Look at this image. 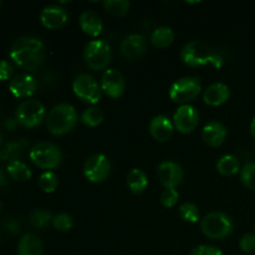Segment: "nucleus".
Listing matches in <instances>:
<instances>
[{
  "label": "nucleus",
  "instance_id": "20",
  "mask_svg": "<svg viewBox=\"0 0 255 255\" xmlns=\"http://www.w3.org/2000/svg\"><path fill=\"white\" fill-rule=\"evenodd\" d=\"M79 24L85 34L94 37L99 36L102 32V29H104V24H102V20L100 17V15L97 12L91 11V10L84 11L80 15Z\"/></svg>",
  "mask_w": 255,
  "mask_h": 255
},
{
  "label": "nucleus",
  "instance_id": "26",
  "mask_svg": "<svg viewBox=\"0 0 255 255\" xmlns=\"http://www.w3.org/2000/svg\"><path fill=\"white\" fill-rule=\"evenodd\" d=\"M6 172L12 179L17 182H26L31 178V169L21 161L10 162L6 167Z\"/></svg>",
  "mask_w": 255,
  "mask_h": 255
},
{
  "label": "nucleus",
  "instance_id": "32",
  "mask_svg": "<svg viewBox=\"0 0 255 255\" xmlns=\"http://www.w3.org/2000/svg\"><path fill=\"white\" fill-rule=\"evenodd\" d=\"M241 179L244 186L251 191L255 192V163L249 162L244 164L241 171Z\"/></svg>",
  "mask_w": 255,
  "mask_h": 255
},
{
  "label": "nucleus",
  "instance_id": "17",
  "mask_svg": "<svg viewBox=\"0 0 255 255\" xmlns=\"http://www.w3.org/2000/svg\"><path fill=\"white\" fill-rule=\"evenodd\" d=\"M149 133L157 139L158 142H166L168 141L173 133L174 125L172 124L171 120L164 115H158V116L153 117L149 122Z\"/></svg>",
  "mask_w": 255,
  "mask_h": 255
},
{
  "label": "nucleus",
  "instance_id": "10",
  "mask_svg": "<svg viewBox=\"0 0 255 255\" xmlns=\"http://www.w3.org/2000/svg\"><path fill=\"white\" fill-rule=\"evenodd\" d=\"M111 172V162L105 154H94L85 162L84 176L92 183L104 182Z\"/></svg>",
  "mask_w": 255,
  "mask_h": 255
},
{
  "label": "nucleus",
  "instance_id": "30",
  "mask_svg": "<svg viewBox=\"0 0 255 255\" xmlns=\"http://www.w3.org/2000/svg\"><path fill=\"white\" fill-rule=\"evenodd\" d=\"M59 186V178L52 171H46L40 176L39 187L45 193H52Z\"/></svg>",
  "mask_w": 255,
  "mask_h": 255
},
{
  "label": "nucleus",
  "instance_id": "7",
  "mask_svg": "<svg viewBox=\"0 0 255 255\" xmlns=\"http://www.w3.org/2000/svg\"><path fill=\"white\" fill-rule=\"evenodd\" d=\"M201 80L198 77H182L177 80L169 89V97L173 102L188 105L201 94Z\"/></svg>",
  "mask_w": 255,
  "mask_h": 255
},
{
  "label": "nucleus",
  "instance_id": "40",
  "mask_svg": "<svg viewBox=\"0 0 255 255\" xmlns=\"http://www.w3.org/2000/svg\"><path fill=\"white\" fill-rule=\"evenodd\" d=\"M7 186V176L6 172L2 168H0V187H6Z\"/></svg>",
  "mask_w": 255,
  "mask_h": 255
},
{
  "label": "nucleus",
  "instance_id": "18",
  "mask_svg": "<svg viewBox=\"0 0 255 255\" xmlns=\"http://www.w3.org/2000/svg\"><path fill=\"white\" fill-rule=\"evenodd\" d=\"M231 96V91L229 87L223 82H214V84L209 85L207 90L203 94L204 104L209 105V106H221Z\"/></svg>",
  "mask_w": 255,
  "mask_h": 255
},
{
  "label": "nucleus",
  "instance_id": "6",
  "mask_svg": "<svg viewBox=\"0 0 255 255\" xmlns=\"http://www.w3.org/2000/svg\"><path fill=\"white\" fill-rule=\"evenodd\" d=\"M84 59L90 69L101 71L111 62V47L105 40H92L85 46Z\"/></svg>",
  "mask_w": 255,
  "mask_h": 255
},
{
  "label": "nucleus",
  "instance_id": "37",
  "mask_svg": "<svg viewBox=\"0 0 255 255\" xmlns=\"http://www.w3.org/2000/svg\"><path fill=\"white\" fill-rule=\"evenodd\" d=\"M14 72V67L6 60H0V81H5L9 80L12 76Z\"/></svg>",
  "mask_w": 255,
  "mask_h": 255
},
{
  "label": "nucleus",
  "instance_id": "34",
  "mask_svg": "<svg viewBox=\"0 0 255 255\" xmlns=\"http://www.w3.org/2000/svg\"><path fill=\"white\" fill-rule=\"evenodd\" d=\"M179 198V193L176 188H167L161 194V203L166 208H173Z\"/></svg>",
  "mask_w": 255,
  "mask_h": 255
},
{
  "label": "nucleus",
  "instance_id": "15",
  "mask_svg": "<svg viewBox=\"0 0 255 255\" xmlns=\"http://www.w3.org/2000/svg\"><path fill=\"white\" fill-rule=\"evenodd\" d=\"M122 56L127 60H137L146 52L147 50V40L141 34H131L125 37L121 42Z\"/></svg>",
  "mask_w": 255,
  "mask_h": 255
},
{
  "label": "nucleus",
  "instance_id": "42",
  "mask_svg": "<svg viewBox=\"0 0 255 255\" xmlns=\"http://www.w3.org/2000/svg\"><path fill=\"white\" fill-rule=\"evenodd\" d=\"M1 141H2V137H1V133H0V144H1Z\"/></svg>",
  "mask_w": 255,
  "mask_h": 255
},
{
  "label": "nucleus",
  "instance_id": "19",
  "mask_svg": "<svg viewBox=\"0 0 255 255\" xmlns=\"http://www.w3.org/2000/svg\"><path fill=\"white\" fill-rule=\"evenodd\" d=\"M227 137V129L221 122L211 121L204 126L202 138L208 146L219 147L224 143Z\"/></svg>",
  "mask_w": 255,
  "mask_h": 255
},
{
  "label": "nucleus",
  "instance_id": "38",
  "mask_svg": "<svg viewBox=\"0 0 255 255\" xmlns=\"http://www.w3.org/2000/svg\"><path fill=\"white\" fill-rule=\"evenodd\" d=\"M2 227L5 228V231L9 232L10 234L15 236L20 232V222L15 218H6L2 223Z\"/></svg>",
  "mask_w": 255,
  "mask_h": 255
},
{
  "label": "nucleus",
  "instance_id": "4",
  "mask_svg": "<svg viewBox=\"0 0 255 255\" xmlns=\"http://www.w3.org/2000/svg\"><path fill=\"white\" fill-rule=\"evenodd\" d=\"M201 227L204 236L218 241L231 236L234 229V223L231 217L223 212H211L202 219Z\"/></svg>",
  "mask_w": 255,
  "mask_h": 255
},
{
  "label": "nucleus",
  "instance_id": "29",
  "mask_svg": "<svg viewBox=\"0 0 255 255\" xmlns=\"http://www.w3.org/2000/svg\"><path fill=\"white\" fill-rule=\"evenodd\" d=\"M104 112L99 107H89L81 115V121L89 127H96L104 121Z\"/></svg>",
  "mask_w": 255,
  "mask_h": 255
},
{
  "label": "nucleus",
  "instance_id": "9",
  "mask_svg": "<svg viewBox=\"0 0 255 255\" xmlns=\"http://www.w3.org/2000/svg\"><path fill=\"white\" fill-rule=\"evenodd\" d=\"M72 90L79 100L85 104L95 105L101 100V86L96 79L89 74H81L75 77L72 82Z\"/></svg>",
  "mask_w": 255,
  "mask_h": 255
},
{
  "label": "nucleus",
  "instance_id": "23",
  "mask_svg": "<svg viewBox=\"0 0 255 255\" xmlns=\"http://www.w3.org/2000/svg\"><path fill=\"white\" fill-rule=\"evenodd\" d=\"M127 186L131 189L132 193L141 194L146 191L148 186V178L147 174L142 169L133 168L127 174Z\"/></svg>",
  "mask_w": 255,
  "mask_h": 255
},
{
  "label": "nucleus",
  "instance_id": "35",
  "mask_svg": "<svg viewBox=\"0 0 255 255\" xmlns=\"http://www.w3.org/2000/svg\"><path fill=\"white\" fill-rule=\"evenodd\" d=\"M239 248L246 253H252L255 251V234L247 233L239 241Z\"/></svg>",
  "mask_w": 255,
  "mask_h": 255
},
{
  "label": "nucleus",
  "instance_id": "11",
  "mask_svg": "<svg viewBox=\"0 0 255 255\" xmlns=\"http://www.w3.org/2000/svg\"><path fill=\"white\" fill-rule=\"evenodd\" d=\"M199 124V114L191 105H182L173 116V125L181 133H191Z\"/></svg>",
  "mask_w": 255,
  "mask_h": 255
},
{
  "label": "nucleus",
  "instance_id": "2",
  "mask_svg": "<svg viewBox=\"0 0 255 255\" xmlns=\"http://www.w3.org/2000/svg\"><path fill=\"white\" fill-rule=\"evenodd\" d=\"M181 59L187 66L191 67L211 65L216 69H221L223 65V56L211 45L201 40H194L184 45L181 51Z\"/></svg>",
  "mask_w": 255,
  "mask_h": 255
},
{
  "label": "nucleus",
  "instance_id": "16",
  "mask_svg": "<svg viewBox=\"0 0 255 255\" xmlns=\"http://www.w3.org/2000/svg\"><path fill=\"white\" fill-rule=\"evenodd\" d=\"M67 19H69V15H67L66 10L57 5H49V6L44 7L40 14L41 24L50 30L62 27L67 22Z\"/></svg>",
  "mask_w": 255,
  "mask_h": 255
},
{
  "label": "nucleus",
  "instance_id": "22",
  "mask_svg": "<svg viewBox=\"0 0 255 255\" xmlns=\"http://www.w3.org/2000/svg\"><path fill=\"white\" fill-rule=\"evenodd\" d=\"M19 255H44V246L36 234L26 233L21 237L17 246Z\"/></svg>",
  "mask_w": 255,
  "mask_h": 255
},
{
  "label": "nucleus",
  "instance_id": "28",
  "mask_svg": "<svg viewBox=\"0 0 255 255\" xmlns=\"http://www.w3.org/2000/svg\"><path fill=\"white\" fill-rule=\"evenodd\" d=\"M52 219V214L46 209L36 208L30 213V223L37 229H45Z\"/></svg>",
  "mask_w": 255,
  "mask_h": 255
},
{
  "label": "nucleus",
  "instance_id": "43",
  "mask_svg": "<svg viewBox=\"0 0 255 255\" xmlns=\"http://www.w3.org/2000/svg\"><path fill=\"white\" fill-rule=\"evenodd\" d=\"M0 5H1V1H0Z\"/></svg>",
  "mask_w": 255,
  "mask_h": 255
},
{
  "label": "nucleus",
  "instance_id": "31",
  "mask_svg": "<svg viewBox=\"0 0 255 255\" xmlns=\"http://www.w3.org/2000/svg\"><path fill=\"white\" fill-rule=\"evenodd\" d=\"M179 217L188 223H197L199 221L198 207L191 202H186L179 207Z\"/></svg>",
  "mask_w": 255,
  "mask_h": 255
},
{
  "label": "nucleus",
  "instance_id": "12",
  "mask_svg": "<svg viewBox=\"0 0 255 255\" xmlns=\"http://www.w3.org/2000/svg\"><path fill=\"white\" fill-rule=\"evenodd\" d=\"M158 178L164 188H176L183 182L184 172L181 164L174 161L162 162L158 166Z\"/></svg>",
  "mask_w": 255,
  "mask_h": 255
},
{
  "label": "nucleus",
  "instance_id": "3",
  "mask_svg": "<svg viewBox=\"0 0 255 255\" xmlns=\"http://www.w3.org/2000/svg\"><path fill=\"white\" fill-rule=\"evenodd\" d=\"M77 124V112L69 104H60L50 110L46 117L47 129L54 136H64L75 128Z\"/></svg>",
  "mask_w": 255,
  "mask_h": 255
},
{
  "label": "nucleus",
  "instance_id": "13",
  "mask_svg": "<svg viewBox=\"0 0 255 255\" xmlns=\"http://www.w3.org/2000/svg\"><path fill=\"white\" fill-rule=\"evenodd\" d=\"M126 89V82L120 71L109 69L104 72L101 77V90L111 99H119L124 95Z\"/></svg>",
  "mask_w": 255,
  "mask_h": 255
},
{
  "label": "nucleus",
  "instance_id": "5",
  "mask_svg": "<svg viewBox=\"0 0 255 255\" xmlns=\"http://www.w3.org/2000/svg\"><path fill=\"white\" fill-rule=\"evenodd\" d=\"M30 159L42 169H55L61 164V149L51 142H39L30 151Z\"/></svg>",
  "mask_w": 255,
  "mask_h": 255
},
{
  "label": "nucleus",
  "instance_id": "21",
  "mask_svg": "<svg viewBox=\"0 0 255 255\" xmlns=\"http://www.w3.org/2000/svg\"><path fill=\"white\" fill-rule=\"evenodd\" d=\"M29 147V141L25 138L16 139V141L7 142L4 144L1 149H0V159L6 162H14L20 161V158L24 154L25 149Z\"/></svg>",
  "mask_w": 255,
  "mask_h": 255
},
{
  "label": "nucleus",
  "instance_id": "14",
  "mask_svg": "<svg viewBox=\"0 0 255 255\" xmlns=\"http://www.w3.org/2000/svg\"><path fill=\"white\" fill-rule=\"evenodd\" d=\"M9 90L17 99H26L36 92L37 80L29 74H19L11 79Z\"/></svg>",
  "mask_w": 255,
  "mask_h": 255
},
{
  "label": "nucleus",
  "instance_id": "36",
  "mask_svg": "<svg viewBox=\"0 0 255 255\" xmlns=\"http://www.w3.org/2000/svg\"><path fill=\"white\" fill-rule=\"evenodd\" d=\"M191 255H223L221 249L213 246H198L192 249Z\"/></svg>",
  "mask_w": 255,
  "mask_h": 255
},
{
  "label": "nucleus",
  "instance_id": "39",
  "mask_svg": "<svg viewBox=\"0 0 255 255\" xmlns=\"http://www.w3.org/2000/svg\"><path fill=\"white\" fill-rule=\"evenodd\" d=\"M17 125H19V122H17L16 119H7L6 121H5V127H6V129H9V131H14V129L16 128Z\"/></svg>",
  "mask_w": 255,
  "mask_h": 255
},
{
  "label": "nucleus",
  "instance_id": "27",
  "mask_svg": "<svg viewBox=\"0 0 255 255\" xmlns=\"http://www.w3.org/2000/svg\"><path fill=\"white\" fill-rule=\"evenodd\" d=\"M104 6L110 15L121 17L128 12L131 4L127 0H106V1H104Z\"/></svg>",
  "mask_w": 255,
  "mask_h": 255
},
{
  "label": "nucleus",
  "instance_id": "1",
  "mask_svg": "<svg viewBox=\"0 0 255 255\" xmlns=\"http://www.w3.org/2000/svg\"><path fill=\"white\" fill-rule=\"evenodd\" d=\"M10 59L20 67L35 71L45 61L44 44L34 36L19 37L10 49Z\"/></svg>",
  "mask_w": 255,
  "mask_h": 255
},
{
  "label": "nucleus",
  "instance_id": "8",
  "mask_svg": "<svg viewBox=\"0 0 255 255\" xmlns=\"http://www.w3.org/2000/svg\"><path fill=\"white\" fill-rule=\"evenodd\" d=\"M45 106L39 100H25L17 106L15 119L19 125L26 128H34L39 126L45 119Z\"/></svg>",
  "mask_w": 255,
  "mask_h": 255
},
{
  "label": "nucleus",
  "instance_id": "24",
  "mask_svg": "<svg viewBox=\"0 0 255 255\" xmlns=\"http://www.w3.org/2000/svg\"><path fill=\"white\" fill-rule=\"evenodd\" d=\"M174 40V32L171 27L161 26L157 27L151 35V42L157 49H164L171 46Z\"/></svg>",
  "mask_w": 255,
  "mask_h": 255
},
{
  "label": "nucleus",
  "instance_id": "33",
  "mask_svg": "<svg viewBox=\"0 0 255 255\" xmlns=\"http://www.w3.org/2000/svg\"><path fill=\"white\" fill-rule=\"evenodd\" d=\"M54 228L59 232H69L72 228V218L66 213H60L52 219Z\"/></svg>",
  "mask_w": 255,
  "mask_h": 255
},
{
  "label": "nucleus",
  "instance_id": "41",
  "mask_svg": "<svg viewBox=\"0 0 255 255\" xmlns=\"http://www.w3.org/2000/svg\"><path fill=\"white\" fill-rule=\"evenodd\" d=\"M251 133H252V136H253L255 138V117H254L253 121H252V124H251Z\"/></svg>",
  "mask_w": 255,
  "mask_h": 255
},
{
  "label": "nucleus",
  "instance_id": "25",
  "mask_svg": "<svg viewBox=\"0 0 255 255\" xmlns=\"http://www.w3.org/2000/svg\"><path fill=\"white\" fill-rule=\"evenodd\" d=\"M241 169L238 157L234 154H224L217 162V171L223 176H233Z\"/></svg>",
  "mask_w": 255,
  "mask_h": 255
}]
</instances>
